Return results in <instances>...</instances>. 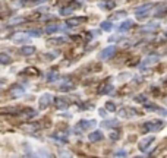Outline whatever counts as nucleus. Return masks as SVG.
I'll return each mask as SVG.
<instances>
[{
  "instance_id": "15",
  "label": "nucleus",
  "mask_w": 167,
  "mask_h": 158,
  "mask_svg": "<svg viewBox=\"0 0 167 158\" xmlns=\"http://www.w3.org/2000/svg\"><path fill=\"white\" fill-rule=\"evenodd\" d=\"M22 73H24V75H38V70H37V69H32V67H28V69H25Z\"/></svg>"
},
{
  "instance_id": "8",
  "label": "nucleus",
  "mask_w": 167,
  "mask_h": 158,
  "mask_svg": "<svg viewBox=\"0 0 167 158\" xmlns=\"http://www.w3.org/2000/svg\"><path fill=\"white\" fill-rule=\"evenodd\" d=\"M84 20H85V18H72V19H69V20H68V25H69V26L81 25Z\"/></svg>"
},
{
  "instance_id": "22",
  "label": "nucleus",
  "mask_w": 167,
  "mask_h": 158,
  "mask_svg": "<svg viewBox=\"0 0 167 158\" xmlns=\"http://www.w3.org/2000/svg\"><path fill=\"white\" fill-rule=\"evenodd\" d=\"M101 7H106V6H107V7H113V6H115V3H113V2H107V3H101Z\"/></svg>"
},
{
  "instance_id": "13",
  "label": "nucleus",
  "mask_w": 167,
  "mask_h": 158,
  "mask_svg": "<svg viewBox=\"0 0 167 158\" xmlns=\"http://www.w3.org/2000/svg\"><path fill=\"white\" fill-rule=\"evenodd\" d=\"M151 3H148V5H145V6H141V7H138V9H136V15H141L142 12H147V10L150 9V7H151Z\"/></svg>"
},
{
  "instance_id": "19",
  "label": "nucleus",
  "mask_w": 167,
  "mask_h": 158,
  "mask_svg": "<svg viewBox=\"0 0 167 158\" xmlns=\"http://www.w3.org/2000/svg\"><path fill=\"white\" fill-rule=\"evenodd\" d=\"M41 35V31H29L28 37H40Z\"/></svg>"
},
{
  "instance_id": "21",
  "label": "nucleus",
  "mask_w": 167,
  "mask_h": 158,
  "mask_svg": "<svg viewBox=\"0 0 167 158\" xmlns=\"http://www.w3.org/2000/svg\"><path fill=\"white\" fill-rule=\"evenodd\" d=\"M106 108H107V110H110V111H115V110H116V107H115V104H113V102H107Z\"/></svg>"
},
{
  "instance_id": "24",
  "label": "nucleus",
  "mask_w": 167,
  "mask_h": 158,
  "mask_svg": "<svg viewBox=\"0 0 167 158\" xmlns=\"http://www.w3.org/2000/svg\"><path fill=\"white\" fill-rule=\"evenodd\" d=\"M116 155H117V157H120V155H122V157H125V155H126V152H123V151H122V152H117V154H116Z\"/></svg>"
},
{
  "instance_id": "5",
  "label": "nucleus",
  "mask_w": 167,
  "mask_h": 158,
  "mask_svg": "<svg viewBox=\"0 0 167 158\" xmlns=\"http://www.w3.org/2000/svg\"><path fill=\"white\" fill-rule=\"evenodd\" d=\"M91 126H95V122L94 120H82V122H79L78 123V128L81 129V130H84V129H89Z\"/></svg>"
},
{
  "instance_id": "12",
  "label": "nucleus",
  "mask_w": 167,
  "mask_h": 158,
  "mask_svg": "<svg viewBox=\"0 0 167 158\" xmlns=\"http://www.w3.org/2000/svg\"><path fill=\"white\" fill-rule=\"evenodd\" d=\"M133 26V20H125L122 25H120V29H129V28H132Z\"/></svg>"
},
{
  "instance_id": "20",
  "label": "nucleus",
  "mask_w": 167,
  "mask_h": 158,
  "mask_svg": "<svg viewBox=\"0 0 167 158\" xmlns=\"http://www.w3.org/2000/svg\"><path fill=\"white\" fill-rule=\"evenodd\" d=\"M101 28H103V29L110 31L111 29V24H110V22H103V24H101Z\"/></svg>"
},
{
  "instance_id": "14",
  "label": "nucleus",
  "mask_w": 167,
  "mask_h": 158,
  "mask_svg": "<svg viewBox=\"0 0 167 158\" xmlns=\"http://www.w3.org/2000/svg\"><path fill=\"white\" fill-rule=\"evenodd\" d=\"M59 29V25H48L46 26V32H48V34H52V32H56V31Z\"/></svg>"
},
{
  "instance_id": "1",
  "label": "nucleus",
  "mask_w": 167,
  "mask_h": 158,
  "mask_svg": "<svg viewBox=\"0 0 167 158\" xmlns=\"http://www.w3.org/2000/svg\"><path fill=\"white\" fill-rule=\"evenodd\" d=\"M53 97L50 95V94H43L41 97H40V108H47L48 106H50V102H52Z\"/></svg>"
},
{
  "instance_id": "16",
  "label": "nucleus",
  "mask_w": 167,
  "mask_h": 158,
  "mask_svg": "<svg viewBox=\"0 0 167 158\" xmlns=\"http://www.w3.org/2000/svg\"><path fill=\"white\" fill-rule=\"evenodd\" d=\"M72 7L70 6H66V7H63L62 10H60V15H63V16H66V15H69V13H72Z\"/></svg>"
},
{
  "instance_id": "2",
  "label": "nucleus",
  "mask_w": 167,
  "mask_h": 158,
  "mask_svg": "<svg viewBox=\"0 0 167 158\" xmlns=\"http://www.w3.org/2000/svg\"><path fill=\"white\" fill-rule=\"evenodd\" d=\"M116 51V47L115 46H110L107 47V48H104V50L100 53V59H103V60H106V59H109V57H111L113 54H115Z\"/></svg>"
},
{
  "instance_id": "18",
  "label": "nucleus",
  "mask_w": 167,
  "mask_h": 158,
  "mask_svg": "<svg viewBox=\"0 0 167 158\" xmlns=\"http://www.w3.org/2000/svg\"><path fill=\"white\" fill-rule=\"evenodd\" d=\"M65 38H53V40H50V44H63L65 43Z\"/></svg>"
},
{
  "instance_id": "9",
  "label": "nucleus",
  "mask_w": 167,
  "mask_h": 158,
  "mask_svg": "<svg viewBox=\"0 0 167 158\" xmlns=\"http://www.w3.org/2000/svg\"><path fill=\"white\" fill-rule=\"evenodd\" d=\"M0 63H2V65H7V63H11V56H9V54H6V53H0Z\"/></svg>"
},
{
  "instance_id": "23",
  "label": "nucleus",
  "mask_w": 167,
  "mask_h": 158,
  "mask_svg": "<svg viewBox=\"0 0 167 158\" xmlns=\"http://www.w3.org/2000/svg\"><path fill=\"white\" fill-rule=\"evenodd\" d=\"M111 138H113V139H117V132H111Z\"/></svg>"
},
{
  "instance_id": "6",
  "label": "nucleus",
  "mask_w": 167,
  "mask_h": 158,
  "mask_svg": "<svg viewBox=\"0 0 167 158\" xmlns=\"http://www.w3.org/2000/svg\"><path fill=\"white\" fill-rule=\"evenodd\" d=\"M22 111L25 113V114H22V119L35 117V114H37V111H35V110H32V108H25V110H22Z\"/></svg>"
},
{
  "instance_id": "7",
  "label": "nucleus",
  "mask_w": 167,
  "mask_h": 158,
  "mask_svg": "<svg viewBox=\"0 0 167 158\" xmlns=\"http://www.w3.org/2000/svg\"><path fill=\"white\" fill-rule=\"evenodd\" d=\"M101 139H103V133L98 132V130L97 132H93L89 135V141L91 142H97V141H101Z\"/></svg>"
},
{
  "instance_id": "10",
  "label": "nucleus",
  "mask_w": 167,
  "mask_h": 158,
  "mask_svg": "<svg viewBox=\"0 0 167 158\" xmlns=\"http://www.w3.org/2000/svg\"><path fill=\"white\" fill-rule=\"evenodd\" d=\"M56 107L57 108H66L68 107V101L63 100V98H57V100H56Z\"/></svg>"
},
{
  "instance_id": "25",
  "label": "nucleus",
  "mask_w": 167,
  "mask_h": 158,
  "mask_svg": "<svg viewBox=\"0 0 167 158\" xmlns=\"http://www.w3.org/2000/svg\"><path fill=\"white\" fill-rule=\"evenodd\" d=\"M35 2H37V0H35Z\"/></svg>"
},
{
  "instance_id": "17",
  "label": "nucleus",
  "mask_w": 167,
  "mask_h": 158,
  "mask_svg": "<svg viewBox=\"0 0 167 158\" xmlns=\"http://www.w3.org/2000/svg\"><path fill=\"white\" fill-rule=\"evenodd\" d=\"M117 124H119L117 120H111V122H104L103 123V126H106V128H113V126H117Z\"/></svg>"
},
{
  "instance_id": "3",
  "label": "nucleus",
  "mask_w": 167,
  "mask_h": 158,
  "mask_svg": "<svg viewBox=\"0 0 167 158\" xmlns=\"http://www.w3.org/2000/svg\"><path fill=\"white\" fill-rule=\"evenodd\" d=\"M154 142V138L152 136H148V138H145V139H142L141 142H139V149H142V151H145L151 143Z\"/></svg>"
},
{
  "instance_id": "11",
  "label": "nucleus",
  "mask_w": 167,
  "mask_h": 158,
  "mask_svg": "<svg viewBox=\"0 0 167 158\" xmlns=\"http://www.w3.org/2000/svg\"><path fill=\"white\" fill-rule=\"evenodd\" d=\"M12 95H13V97H18V95H22V94H24V88H21V87H13L12 88Z\"/></svg>"
},
{
  "instance_id": "4",
  "label": "nucleus",
  "mask_w": 167,
  "mask_h": 158,
  "mask_svg": "<svg viewBox=\"0 0 167 158\" xmlns=\"http://www.w3.org/2000/svg\"><path fill=\"white\" fill-rule=\"evenodd\" d=\"M34 53H35V47H32V46H24L21 48L22 56H31V54H34Z\"/></svg>"
}]
</instances>
